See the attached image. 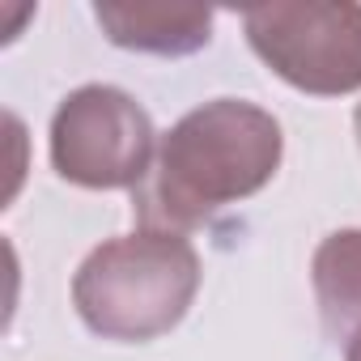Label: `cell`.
<instances>
[{"label": "cell", "instance_id": "obj_1", "mask_svg": "<svg viewBox=\"0 0 361 361\" xmlns=\"http://www.w3.org/2000/svg\"><path fill=\"white\" fill-rule=\"evenodd\" d=\"M281 123L243 98H213L188 111L161 140L149 178L132 196L140 230L188 234L272 183L281 170Z\"/></svg>", "mask_w": 361, "mask_h": 361}, {"label": "cell", "instance_id": "obj_2", "mask_svg": "<svg viewBox=\"0 0 361 361\" xmlns=\"http://www.w3.org/2000/svg\"><path fill=\"white\" fill-rule=\"evenodd\" d=\"M200 289V255L183 234L136 230L94 247L73 276V306L102 340L145 344L183 323Z\"/></svg>", "mask_w": 361, "mask_h": 361}, {"label": "cell", "instance_id": "obj_3", "mask_svg": "<svg viewBox=\"0 0 361 361\" xmlns=\"http://www.w3.org/2000/svg\"><path fill=\"white\" fill-rule=\"evenodd\" d=\"M157 157L149 111L119 85H81L51 115V166L90 192L140 188Z\"/></svg>", "mask_w": 361, "mask_h": 361}, {"label": "cell", "instance_id": "obj_4", "mask_svg": "<svg viewBox=\"0 0 361 361\" xmlns=\"http://www.w3.org/2000/svg\"><path fill=\"white\" fill-rule=\"evenodd\" d=\"M251 51L293 90L340 98L361 90V5L306 0V5H255L243 18Z\"/></svg>", "mask_w": 361, "mask_h": 361}, {"label": "cell", "instance_id": "obj_5", "mask_svg": "<svg viewBox=\"0 0 361 361\" xmlns=\"http://www.w3.org/2000/svg\"><path fill=\"white\" fill-rule=\"evenodd\" d=\"M94 22L115 47L149 56H192L213 39L209 9H161V5H94Z\"/></svg>", "mask_w": 361, "mask_h": 361}, {"label": "cell", "instance_id": "obj_6", "mask_svg": "<svg viewBox=\"0 0 361 361\" xmlns=\"http://www.w3.org/2000/svg\"><path fill=\"white\" fill-rule=\"evenodd\" d=\"M310 281L327 340L348 348L361 336V230L327 234L310 259Z\"/></svg>", "mask_w": 361, "mask_h": 361}, {"label": "cell", "instance_id": "obj_7", "mask_svg": "<svg viewBox=\"0 0 361 361\" xmlns=\"http://www.w3.org/2000/svg\"><path fill=\"white\" fill-rule=\"evenodd\" d=\"M344 361H361V336H357V340L344 348Z\"/></svg>", "mask_w": 361, "mask_h": 361}, {"label": "cell", "instance_id": "obj_8", "mask_svg": "<svg viewBox=\"0 0 361 361\" xmlns=\"http://www.w3.org/2000/svg\"><path fill=\"white\" fill-rule=\"evenodd\" d=\"M353 128H357V145H361V106H357V115H353Z\"/></svg>", "mask_w": 361, "mask_h": 361}]
</instances>
